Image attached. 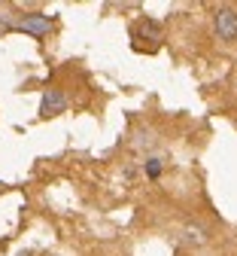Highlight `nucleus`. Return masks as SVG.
<instances>
[{"label": "nucleus", "instance_id": "6", "mask_svg": "<svg viewBox=\"0 0 237 256\" xmlns=\"http://www.w3.org/2000/svg\"><path fill=\"white\" fill-rule=\"evenodd\" d=\"M146 174L149 177H158L161 174V162H158V158H149V162H146Z\"/></svg>", "mask_w": 237, "mask_h": 256}, {"label": "nucleus", "instance_id": "2", "mask_svg": "<svg viewBox=\"0 0 237 256\" xmlns=\"http://www.w3.org/2000/svg\"><path fill=\"white\" fill-rule=\"evenodd\" d=\"M131 37H134V46H140V40H149V49H158L161 28H158L152 18H140L137 24L131 28Z\"/></svg>", "mask_w": 237, "mask_h": 256}, {"label": "nucleus", "instance_id": "4", "mask_svg": "<svg viewBox=\"0 0 237 256\" xmlns=\"http://www.w3.org/2000/svg\"><path fill=\"white\" fill-rule=\"evenodd\" d=\"M67 110V98H64V92L58 88H46L43 92V101H40V116H55V113H64Z\"/></svg>", "mask_w": 237, "mask_h": 256}, {"label": "nucleus", "instance_id": "7", "mask_svg": "<svg viewBox=\"0 0 237 256\" xmlns=\"http://www.w3.org/2000/svg\"><path fill=\"white\" fill-rule=\"evenodd\" d=\"M21 256H30V253H21Z\"/></svg>", "mask_w": 237, "mask_h": 256}, {"label": "nucleus", "instance_id": "5", "mask_svg": "<svg viewBox=\"0 0 237 256\" xmlns=\"http://www.w3.org/2000/svg\"><path fill=\"white\" fill-rule=\"evenodd\" d=\"M186 241H189V244H204V232H198V229H186Z\"/></svg>", "mask_w": 237, "mask_h": 256}, {"label": "nucleus", "instance_id": "3", "mask_svg": "<svg viewBox=\"0 0 237 256\" xmlns=\"http://www.w3.org/2000/svg\"><path fill=\"white\" fill-rule=\"evenodd\" d=\"M216 37L219 40H237V12L231 6H222L216 12Z\"/></svg>", "mask_w": 237, "mask_h": 256}, {"label": "nucleus", "instance_id": "1", "mask_svg": "<svg viewBox=\"0 0 237 256\" xmlns=\"http://www.w3.org/2000/svg\"><path fill=\"white\" fill-rule=\"evenodd\" d=\"M9 28H15V30H21V34H30V37H46V34H52V28H55V18L52 16H24V18H18V22H12Z\"/></svg>", "mask_w": 237, "mask_h": 256}]
</instances>
